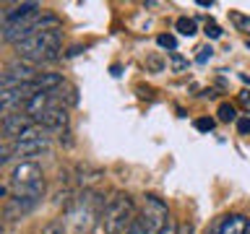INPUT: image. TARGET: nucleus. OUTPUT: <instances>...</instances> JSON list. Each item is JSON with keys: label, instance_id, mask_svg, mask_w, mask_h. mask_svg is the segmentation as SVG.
Here are the masks:
<instances>
[{"label": "nucleus", "instance_id": "nucleus-16", "mask_svg": "<svg viewBox=\"0 0 250 234\" xmlns=\"http://www.w3.org/2000/svg\"><path fill=\"white\" fill-rule=\"evenodd\" d=\"M125 234H148L146 226H144V221H141V216L133 218V224L128 226V229H125Z\"/></svg>", "mask_w": 250, "mask_h": 234}, {"label": "nucleus", "instance_id": "nucleus-1", "mask_svg": "<svg viewBox=\"0 0 250 234\" xmlns=\"http://www.w3.org/2000/svg\"><path fill=\"white\" fill-rule=\"evenodd\" d=\"M60 44H62L60 29H47V31H39V34L26 37L23 42L16 44V50H19L21 60L39 65V62L58 60L60 58Z\"/></svg>", "mask_w": 250, "mask_h": 234}, {"label": "nucleus", "instance_id": "nucleus-20", "mask_svg": "<svg viewBox=\"0 0 250 234\" xmlns=\"http://www.w3.org/2000/svg\"><path fill=\"white\" fill-rule=\"evenodd\" d=\"M211 55H214V50H211V47H201V50H198V58H195V62H206V60H211Z\"/></svg>", "mask_w": 250, "mask_h": 234}, {"label": "nucleus", "instance_id": "nucleus-24", "mask_svg": "<svg viewBox=\"0 0 250 234\" xmlns=\"http://www.w3.org/2000/svg\"><path fill=\"white\" fill-rule=\"evenodd\" d=\"M177 234H193V226L190 224H180L177 226Z\"/></svg>", "mask_w": 250, "mask_h": 234}, {"label": "nucleus", "instance_id": "nucleus-18", "mask_svg": "<svg viewBox=\"0 0 250 234\" xmlns=\"http://www.w3.org/2000/svg\"><path fill=\"white\" fill-rule=\"evenodd\" d=\"M206 37H211V39H219V37H222V29H219L214 21H206Z\"/></svg>", "mask_w": 250, "mask_h": 234}, {"label": "nucleus", "instance_id": "nucleus-30", "mask_svg": "<svg viewBox=\"0 0 250 234\" xmlns=\"http://www.w3.org/2000/svg\"><path fill=\"white\" fill-rule=\"evenodd\" d=\"M245 47H248V50H250V39H248V42H245Z\"/></svg>", "mask_w": 250, "mask_h": 234}, {"label": "nucleus", "instance_id": "nucleus-6", "mask_svg": "<svg viewBox=\"0 0 250 234\" xmlns=\"http://www.w3.org/2000/svg\"><path fill=\"white\" fill-rule=\"evenodd\" d=\"M11 151H13V159L34 161L37 156H47V154H50V151H52V143H50V136L29 138V140H13V143H11Z\"/></svg>", "mask_w": 250, "mask_h": 234}, {"label": "nucleus", "instance_id": "nucleus-19", "mask_svg": "<svg viewBox=\"0 0 250 234\" xmlns=\"http://www.w3.org/2000/svg\"><path fill=\"white\" fill-rule=\"evenodd\" d=\"M237 130L242 136H250V117H237Z\"/></svg>", "mask_w": 250, "mask_h": 234}, {"label": "nucleus", "instance_id": "nucleus-22", "mask_svg": "<svg viewBox=\"0 0 250 234\" xmlns=\"http://www.w3.org/2000/svg\"><path fill=\"white\" fill-rule=\"evenodd\" d=\"M185 65H188V60H183V58H180L177 52H172V68H175L177 73H180V70H183Z\"/></svg>", "mask_w": 250, "mask_h": 234}, {"label": "nucleus", "instance_id": "nucleus-28", "mask_svg": "<svg viewBox=\"0 0 250 234\" xmlns=\"http://www.w3.org/2000/svg\"><path fill=\"white\" fill-rule=\"evenodd\" d=\"M3 195H5V187H0V198H3Z\"/></svg>", "mask_w": 250, "mask_h": 234}, {"label": "nucleus", "instance_id": "nucleus-12", "mask_svg": "<svg viewBox=\"0 0 250 234\" xmlns=\"http://www.w3.org/2000/svg\"><path fill=\"white\" fill-rule=\"evenodd\" d=\"M42 234H65V221L62 218H52L42 226Z\"/></svg>", "mask_w": 250, "mask_h": 234}, {"label": "nucleus", "instance_id": "nucleus-29", "mask_svg": "<svg viewBox=\"0 0 250 234\" xmlns=\"http://www.w3.org/2000/svg\"><path fill=\"white\" fill-rule=\"evenodd\" d=\"M3 138H5V136H3V128H0V140H3Z\"/></svg>", "mask_w": 250, "mask_h": 234}, {"label": "nucleus", "instance_id": "nucleus-17", "mask_svg": "<svg viewBox=\"0 0 250 234\" xmlns=\"http://www.w3.org/2000/svg\"><path fill=\"white\" fill-rule=\"evenodd\" d=\"M13 159V151H11V143H0V167L8 164Z\"/></svg>", "mask_w": 250, "mask_h": 234}, {"label": "nucleus", "instance_id": "nucleus-26", "mask_svg": "<svg viewBox=\"0 0 250 234\" xmlns=\"http://www.w3.org/2000/svg\"><path fill=\"white\" fill-rule=\"evenodd\" d=\"M3 229H5V224H3V216H0V234H3Z\"/></svg>", "mask_w": 250, "mask_h": 234}, {"label": "nucleus", "instance_id": "nucleus-7", "mask_svg": "<svg viewBox=\"0 0 250 234\" xmlns=\"http://www.w3.org/2000/svg\"><path fill=\"white\" fill-rule=\"evenodd\" d=\"M34 122H37L44 133L65 130V128H68V109H65V107H50V109H44L39 117H34Z\"/></svg>", "mask_w": 250, "mask_h": 234}, {"label": "nucleus", "instance_id": "nucleus-27", "mask_svg": "<svg viewBox=\"0 0 250 234\" xmlns=\"http://www.w3.org/2000/svg\"><path fill=\"white\" fill-rule=\"evenodd\" d=\"M5 112V104H3V101H0V115H3Z\"/></svg>", "mask_w": 250, "mask_h": 234}, {"label": "nucleus", "instance_id": "nucleus-3", "mask_svg": "<svg viewBox=\"0 0 250 234\" xmlns=\"http://www.w3.org/2000/svg\"><path fill=\"white\" fill-rule=\"evenodd\" d=\"M133 218H136V206H133L130 195L115 193L112 198H107L99 224L104 234H125V229L133 224Z\"/></svg>", "mask_w": 250, "mask_h": 234}, {"label": "nucleus", "instance_id": "nucleus-11", "mask_svg": "<svg viewBox=\"0 0 250 234\" xmlns=\"http://www.w3.org/2000/svg\"><path fill=\"white\" fill-rule=\"evenodd\" d=\"M216 115H219V120H222V122H237V109H234L229 101H222Z\"/></svg>", "mask_w": 250, "mask_h": 234}, {"label": "nucleus", "instance_id": "nucleus-21", "mask_svg": "<svg viewBox=\"0 0 250 234\" xmlns=\"http://www.w3.org/2000/svg\"><path fill=\"white\" fill-rule=\"evenodd\" d=\"M177 226H180V224L175 221V218H169V221L162 226V232H159V234H177Z\"/></svg>", "mask_w": 250, "mask_h": 234}, {"label": "nucleus", "instance_id": "nucleus-5", "mask_svg": "<svg viewBox=\"0 0 250 234\" xmlns=\"http://www.w3.org/2000/svg\"><path fill=\"white\" fill-rule=\"evenodd\" d=\"M169 208L167 203L162 198H156V195H146L144 198V211H141V221H144L146 232L148 234H159L162 226L169 221Z\"/></svg>", "mask_w": 250, "mask_h": 234}, {"label": "nucleus", "instance_id": "nucleus-10", "mask_svg": "<svg viewBox=\"0 0 250 234\" xmlns=\"http://www.w3.org/2000/svg\"><path fill=\"white\" fill-rule=\"evenodd\" d=\"M175 29L183 37H195V34H198V23H195V19H185V16H183V19H177Z\"/></svg>", "mask_w": 250, "mask_h": 234}, {"label": "nucleus", "instance_id": "nucleus-13", "mask_svg": "<svg viewBox=\"0 0 250 234\" xmlns=\"http://www.w3.org/2000/svg\"><path fill=\"white\" fill-rule=\"evenodd\" d=\"M229 19H232V23L237 26L240 31H250V19L248 16H242V13H237V11H232L229 13Z\"/></svg>", "mask_w": 250, "mask_h": 234}, {"label": "nucleus", "instance_id": "nucleus-14", "mask_svg": "<svg viewBox=\"0 0 250 234\" xmlns=\"http://www.w3.org/2000/svg\"><path fill=\"white\" fill-rule=\"evenodd\" d=\"M156 44L164 47V50H169V52H175V47H177V39L172 37V34H159L156 37Z\"/></svg>", "mask_w": 250, "mask_h": 234}, {"label": "nucleus", "instance_id": "nucleus-23", "mask_svg": "<svg viewBox=\"0 0 250 234\" xmlns=\"http://www.w3.org/2000/svg\"><path fill=\"white\" fill-rule=\"evenodd\" d=\"M240 104L245 107V112H250V91H242L240 94Z\"/></svg>", "mask_w": 250, "mask_h": 234}, {"label": "nucleus", "instance_id": "nucleus-4", "mask_svg": "<svg viewBox=\"0 0 250 234\" xmlns=\"http://www.w3.org/2000/svg\"><path fill=\"white\" fill-rule=\"evenodd\" d=\"M11 187L13 195H29V198H39L44 195V175L37 161H21L16 164L11 172Z\"/></svg>", "mask_w": 250, "mask_h": 234}, {"label": "nucleus", "instance_id": "nucleus-8", "mask_svg": "<svg viewBox=\"0 0 250 234\" xmlns=\"http://www.w3.org/2000/svg\"><path fill=\"white\" fill-rule=\"evenodd\" d=\"M39 198H29V195H13L8 198L5 203V211H3V218H11V221H19V218L29 216L31 211L37 208Z\"/></svg>", "mask_w": 250, "mask_h": 234}, {"label": "nucleus", "instance_id": "nucleus-15", "mask_svg": "<svg viewBox=\"0 0 250 234\" xmlns=\"http://www.w3.org/2000/svg\"><path fill=\"white\" fill-rule=\"evenodd\" d=\"M214 125H216L214 117H198V120H195V130H201V133H211V130H214Z\"/></svg>", "mask_w": 250, "mask_h": 234}, {"label": "nucleus", "instance_id": "nucleus-25", "mask_svg": "<svg viewBox=\"0 0 250 234\" xmlns=\"http://www.w3.org/2000/svg\"><path fill=\"white\" fill-rule=\"evenodd\" d=\"M240 78H242V83H250V76H245V73H242Z\"/></svg>", "mask_w": 250, "mask_h": 234}, {"label": "nucleus", "instance_id": "nucleus-9", "mask_svg": "<svg viewBox=\"0 0 250 234\" xmlns=\"http://www.w3.org/2000/svg\"><path fill=\"white\" fill-rule=\"evenodd\" d=\"M248 232H250V221L242 214H229L214 224V234H248Z\"/></svg>", "mask_w": 250, "mask_h": 234}, {"label": "nucleus", "instance_id": "nucleus-2", "mask_svg": "<svg viewBox=\"0 0 250 234\" xmlns=\"http://www.w3.org/2000/svg\"><path fill=\"white\" fill-rule=\"evenodd\" d=\"M104 203L107 200L94 190H83L78 198H73V203H70V208H68V221L73 226V232L81 234L86 229H91V226L102 218Z\"/></svg>", "mask_w": 250, "mask_h": 234}]
</instances>
